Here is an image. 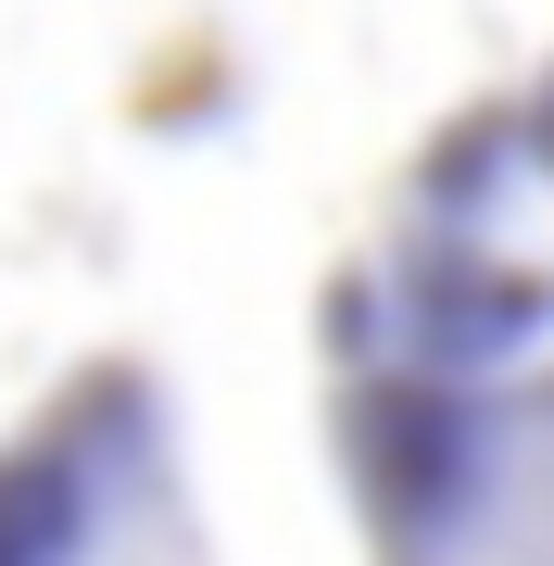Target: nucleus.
Here are the masks:
<instances>
[{
    "label": "nucleus",
    "mask_w": 554,
    "mask_h": 566,
    "mask_svg": "<svg viewBox=\"0 0 554 566\" xmlns=\"http://www.w3.org/2000/svg\"><path fill=\"white\" fill-rule=\"evenodd\" d=\"M0 566H227L139 353H88L0 428Z\"/></svg>",
    "instance_id": "obj_2"
},
{
    "label": "nucleus",
    "mask_w": 554,
    "mask_h": 566,
    "mask_svg": "<svg viewBox=\"0 0 554 566\" xmlns=\"http://www.w3.org/2000/svg\"><path fill=\"white\" fill-rule=\"evenodd\" d=\"M315 416L366 566H554V51L390 164L315 290Z\"/></svg>",
    "instance_id": "obj_1"
}]
</instances>
